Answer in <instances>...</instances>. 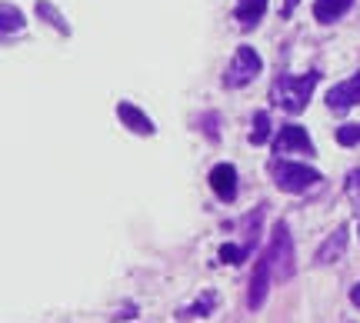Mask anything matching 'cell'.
<instances>
[{
    "label": "cell",
    "mask_w": 360,
    "mask_h": 323,
    "mask_svg": "<svg viewBox=\"0 0 360 323\" xmlns=\"http://www.w3.org/2000/svg\"><path fill=\"white\" fill-rule=\"evenodd\" d=\"M357 104H360V70L350 80L330 87V93H327V107L337 110V114H344V110H350V107H357Z\"/></svg>",
    "instance_id": "cell-7"
},
{
    "label": "cell",
    "mask_w": 360,
    "mask_h": 323,
    "mask_svg": "<svg viewBox=\"0 0 360 323\" xmlns=\"http://www.w3.org/2000/svg\"><path fill=\"white\" fill-rule=\"evenodd\" d=\"M344 246H347V227H340L334 237H327V244L317 250V263H330L344 253Z\"/></svg>",
    "instance_id": "cell-12"
},
{
    "label": "cell",
    "mask_w": 360,
    "mask_h": 323,
    "mask_svg": "<svg viewBox=\"0 0 360 323\" xmlns=\"http://www.w3.org/2000/svg\"><path fill=\"white\" fill-rule=\"evenodd\" d=\"M337 143H344V147H354V143H360V124H347V127L337 130Z\"/></svg>",
    "instance_id": "cell-17"
},
{
    "label": "cell",
    "mask_w": 360,
    "mask_h": 323,
    "mask_svg": "<svg viewBox=\"0 0 360 323\" xmlns=\"http://www.w3.org/2000/svg\"><path fill=\"white\" fill-rule=\"evenodd\" d=\"M260 70H264V60H260V53L254 51V47L240 44V47L233 51L231 67L224 70V87H247V84L257 77Z\"/></svg>",
    "instance_id": "cell-4"
},
{
    "label": "cell",
    "mask_w": 360,
    "mask_h": 323,
    "mask_svg": "<svg viewBox=\"0 0 360 323\" xmlns=\"http://www.w3.org/2000/svg\"><path fill=\"white\" fill-rule=\"evenodd\" d=\"M270 177L283 194H304L314 183H321V173L307 164H294V160H270Z\"/></svg>",
    "instance_id": "cell-2"
},
{
    "label": "cell",
    "mask_w": 360,
    "mask_h": 323,
    "mask_svg": "<svg viewBox=\"0 0 360 323\" xmlns=\"http://www.w3.org/2000/svg\"><path fill=\"white\" fill-rule=\"evenodd\" d=\"M354 7V0H314V17L321 24H334Z\"/></svg>",
    "instance_id": "cell-10"
},
{
    "label": "cell",
    "mask_w": 360,
    "mask_h": 323,
    "mask_svg": "<svg viewBox=\"0 0 360 323\" xmlns=\"http://www.w3.org/2000/svg\"><path fill=\"white\" fill-rule=\"evenodd\" d=\"M264 11H267V0H237V20H240L244 30L257 27V20L264 17Z\"/></svg>",
    "instance_id": "cell-11"
},
{
    "label": "cell",
    "mask_w": 360,
    "mask_h": 323,
    "mask_svg": "<svg viewBox=\"0 0 360 323\" xmlns=\"http://www.w3.org/2000/svg\"><path fill=\"white\" fill-rule=\"evenodd\" d=\"M270 263H274V273L281 277V280H290L297 273V257H294V240H290V230H287V223L277 220L274 223V230H270V250H267Z\"/></svg>",
    "instance_id": "cell-3"
},
{
    "label": "cell",
    "mask_w": 360,
    "mask_h": 323,
    "mask_svg": "<svg viewBox=\"0 0 360 323\" xmlns=\"http://www.w3.org/2000/svg\"><path fill=\"white\" fill-rule=\"evenodd\" d=\"M274 154H277V157H287V154H307V157H314V143H310L307 130L300 127V124H287V127H281L277 140H274Z\"/></svg>",
    "instance_id": "cell-6"
},
{
    "label": "cell",
    "mask_w": 360,
    "mask_h": 323,
    "mask_svg": "<svg viewBox=\"0 0 360 323\" xmlns=\"http://www.w3.org/2000/svg\"><path fill=\"white\" fill-rule=\"evenodd\" d=\"M117 117H120V124H127V130L141 133V137H150V133H157V130H154V120L143 114L137 104H130V100H120V104H117Z\"/></svg>",
    "instance_id": "cell-9"
},
{
    "label": "cell",
    "mask_w": 360,
    "mask_h": 323,
    "mask_svg": "<svg viewBox=\"0 0 360 323\" xmlns=\"http://www.w3.org/2000/svg\"><path fill=\"white\" fill-rule=\"evenodd\" d=\"M300 4V0H283V7H281V17H290L294 13V7Z\"/></svg>",
    "instance_id": "cell-18"
},
{
    "label": "cell",
    "mask_w": 360,
    "mask_h": 323,
    "mask_svg": "<svg viewBox=\"0 0 360 323\" xmlns=\"http://www.w3.org/2000/svg\"><path fill=\"white\" fill-rule=\"evenodd\" d=\"M247 253H250V246H237V244H224L220 246V260H224V263H244L247 260Z\"/></svg>",
    "instance_id": "cell-16"
},
{
    "label": "cell",
    "mask_w": 360,
    "mask_h": 323,
    "mask_svg": "<svg viewBox=\"0 0 360 323\" xmlns=\"http://www.w3.org/2000/svg\"><path fill=\"white\" fill-rule=\"evenodd\" d=\"M270 140V114L267 110H257L254 114V130H250V143L254 147H260V143Z\"/></svg>",
    "instance_id": "cell-13"
},
{
    "label": "cell",
    "mask_w": 360,
    "mask_h": 323,
    "mask_svg": "<svg viewBox=\"0 0 360 323\" xmlns=\"http://www.w3.org/2000/svg\"><path fill=\"white\" fill-rule=\"evenodd\" d=\"M317 80L321 74L317 70H310V74H281V77L274 80V87H270V100L277 107H283L287 114H300L304 107H307L310 93L317 87Z\"/></svg>",
    "instance_id": "cell-1"
},
{
    "label": "cell",
    "mask_w": 360,
    "mask_h": 323,
    "mask_svg": "<svg viewBox=\"0 0 360 323\" xmlns=\"http://www.w3.org/2000/svg\"><path fill=\"white\" fill-rule=\"evenodd\" d=\"M210 187H214L217 200L233 204L237 200V170H233V164H217L210 170Z\"/></svg>",
    "instance_id": "cell-8"
},
{
    "label": "cell",
    "mask_w": 360,
    "mask_h": 323,
    "mask_svg": "<svg viewBox=\"0 0 360 323\" xmlns=\"http://www.w3.org/2000/svg\"><path fill=\"white\" fill-rule=\"evenodd\" d=\"M37 13H40V17H47V20H51V24L57 27L60 34H70V24H67L64 17H60V11L53 7L51 0H37Z\"/></svg>",
    "instance_id": "cell-15"
},
{
    "label": "cell",
    "mask_w": 360,
    "mask_h": 323,
    "mask_svg": "<svg viewBox=\"0 0 360 323\" xmlns=\"http://www.w3.org/2000/svg\"><path fill=\"white\" fill-rule=\"evenodd\" d=\"M350 300H354V307H360V284L350 290Z\"/></svg>",
    "instance_id": "cell-19"
},
{
    "label": "cell",
    "mask_w": 360,
    "mask_h": 323,
    "mask_svg": "<svg viewBox=\"0 0 360 323\" xmlns=\"http://www.w3.org/2000/svg\"><path fill=\"white\" fill-rule=\"evenodd\" d=\"M270 280H274V263L270 257H257L254 263V277H250V290H247V307L250 310H260L267 303V294H270Z\"/></svg>",
    "instance_id": "cell-5"
},
{
    "label": "cell",
    "mask_w": 360,
    "mask_h": 323,
    "mask_svg": "<svg viewBox=\"0 0 360 323\" xmlns=\"http://www.w3.org/2000/svg\"><path fill=\"white\" fill-rule=\"evenodd\" d=\"M0 17H4V34H17V30H24V13L17 11L13 4H4L0 7Z\"/></svg>",
    "instance_id": "cell-14"
},
{
    "label": "cell",
    "mask_w": 360,
    "mask_h": 323,
    "mask_svg": "<svg viewBox=\"0 0 360 323\" xmlns=\"http://www.w3.org/2000/svg\"><path fill=\"white\" fill-rule=\"evenodd\" d=\"M354 180H357V183H360V173H357V177H354Z\"/></svg>",
    "instance_id": "cell-20"
}]
</instances>
